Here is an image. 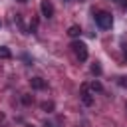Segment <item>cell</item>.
Returning a JSON list of instances; mask_svg holds the SVG:
<instances>
[{
	"mask_svg": "<svg viewBox=\"0 0 127 127\" xmlns=\"http://www.w3.org/2000/svg\"><path fill=\"white\" fill-rule=\"evenodd\" d=\"M40 10H42V16H46V18H52V16H54V6H52L50 0H42Z\"/></svg>",
	"mask_w": 127,
	"mask_h": 127,
	"instance_id": "obj_3",
	"label": "cell"
},
{
	"mask_svg": "<svg viewBox=\"0 0 127 127\" xmlns=\"http://www.w3.org/2000/svg\"><path fill=\"white\" fill-rule=\"evenodd\" d=\"M95 22H97V26L101 28V30H109L111 26H113V16L109 14V12H97L95 14Z\"/></svg>",
	"mask_w": 127,
	"mask_h": 127,
	"instance_id": "obj_1",
	"label": "cell"
},
{
	"mask_svg": "<svg viewBox=\"0 0 127 127\" xmlns=\"http://www.w3.org/2000/svg\"><path fill=\"white\" fill-rule=\"evenodd\" d=\"M30 85H32L34 89H44V87H46V81H44L42 77H32V79H30Z\"/></svg>",
	"mask_w": 127,
	"mask_h": 127,
	"instance_id": "obj_5",
	"label": "cell"
},
{
	"mask_svg": "<svg viewBox=\"0 0 127 127\" xmlns=\"http://www.w3.org/2000/svg\"><path fill=\"white\" fill-rule=\"evenodd\" d=\"M79 34H81V28L79 26H69V30H67V36L69 38H79Z\"/></svg>",
	"mask_w": 127,
	"mask_h": 127,
	"instance_id": "obj_6",
	"label": "cell"
},
{
	"mask_svg": "<svg viewBox=\"0 0 127 127\" xmlns=\"http://www.w3.org/2000/svg\"><path fill=\"white\" fill-rule=\"evenodd\" d=\"M113 2H115V4H119L123 10H127V0H113Z\"/></svg>",
	"mask_w": 127,
	"mask_h": 127,
	"instance_id": "obj_10",
	"label": "cell"
},
{
	"mask_svg": "<svg viewBox=\"0 0 127 127\" xmlns=\"http://www.w3.org/2000/svg\"><path fill=\"white\" fill-rule=\"evenodd\" d=\"M71 50L75 52V56H77L79 62H85V60H87V46H85L83 42H73V44H71Z\"/></svg>",
	"mask_w": 127,
	"mask_h": 127,
	"instance_id": "obj_2",
	"label": "cell"
},
{
	"mask_svg": "<svg viewBox=\"0 0 127 127\" xmlns=\"http://www.w3.org/2000/svg\"><path fill=\"white\" fill-rule=\"evenodd\" d=\"M87 83H83L81 85V89H83V93H81V101H83V105H91L93 103V97H91V93H87Z\"/></svg>",
	"mask_w": 127,
	"mask_h": 127,
	"instance_id": "obj_4",
	"label": "cell"
},
{
	"mask_svg": "<svg viewBox=\"0 0 127 127\" xmlns=\"http://www.w3.org/2000/svg\"><path fill=\"white\" fill-rule=\"evenodd\" d=\"M91 73H93V75H101V65H99L97 62L91 65Z\"/></svg>",
	"mask_w": 127,
	"mask_h": 127,
	"instance_id": "obj_9",
	"label": "cell"
},
{
	"mask_svg": "<svg viewBox=\"0 0 127 127\" xmlns=\"http://www.w3.org/2000/svg\"><path fill=\"white\" fill-rule=\"evenodd\" d=\"M16 2H22V4H24V2H28V0H16Z\"/></svg>",
	"mask_w": 127,
	"mask_h": 127,
	"instance_id": "obj_13",
	"label": "cell"
},
{
	"mask_svg": "<svg viewBox=\"0 0 127 127\" xmlns=\"http://www.w3.org/2000/svg\"><path fill=\"white\" fill-rule=\"evenodd\" d=\"M0 58H2V60H8V58H12V52H10V48H6V46H0Z\"/></svg>",
	"mask_w": 127,
	"mask_h": 127,
	"instance_id": "obj_7",
	"label": "cell"
},
{
	"mask_svg": "<svg viewBox=\"0 0 127 127\" xmlns=\"http://www.w3.org/2000/svg\"><path fill=\"white\" fill-rule=\"evenodd\" d=\"M0 26H2V22H0Z\"/></svg>",
	"mask_w": 127,
	"mask_h": 127,
	"instance_id": "obj_15",
	"label": "cell"
},
{
	"mask_svg": "<svg viewBox=\"0 0 127 127\" xmlns=\"http://www.w3.org/2000/svg\"><path fill=\"white\" fill-rule=\"evenodd\" d=\"M64 2H71V0H64Z\"/></svg>",
	"mask_w": 127,
	"mask_h": 127,
	"instance_id": "obj_14",
	"label": "cell"
},
{
	"mask_svg": "<svg viewBox=\"0 0 127 127\" xmlns=\"http://www.w3.org/2000/svg\"><path fill=\"white\" fill-rule=\"evenodd\" d=\"M89 87H91L93 91H103V85H101V83H99L97 79H93V81L89 83Z\"/></svg>",
	"mask_w": 127,
	"mask_h": 127,
	"instance_id": "obj_8",
	"label": "cell"
},
{
	"mask_svg": "<svg viewBox=\"0 0 127 127\" xmlns=\"http://www.w3.org/2000/svg\"><path fill=\"white\" fill-rule=\"evenodd\" d=\"M121 79H123L121 83H123V85H127V77H121Z\"/></svg>",
	"mask_w": 127,
	"mask_h": 127,
	"instance_id": "obj_12",
	"label": "cell"
},
{
	"mask_svg": "<svg viewBox=\"0 0 127 127\" xmlns=\"http://www.w3.org/2000/svg\"><path fill=\"white\" fill-rule=\"evenodd\" d=\"M54 103H42V109H52Z\"/></svg>",
	"mask_w": 127,
	"mask_h": 127,
	"instance_id": "obj_11",
	"label": "cell"
}]
</instances>
